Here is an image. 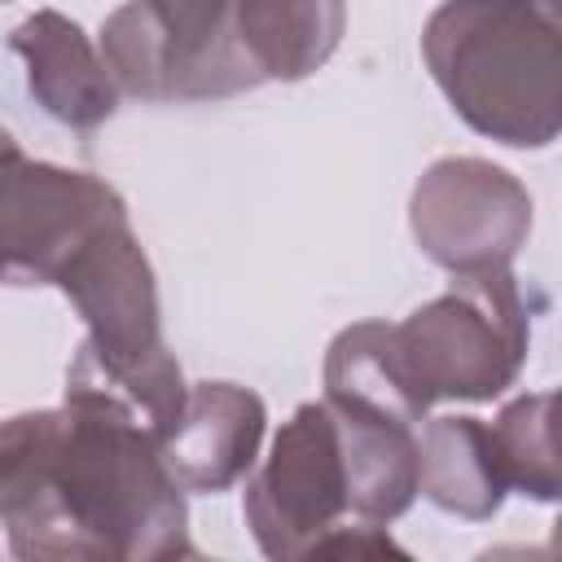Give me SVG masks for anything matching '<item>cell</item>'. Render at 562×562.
Instances as JSON below:
<instances>
[{
	"label": "cell",
	"mask_w": 562,
	"mask_h": 562,
	"mask_svg": "<svg viewBox=\"0 0 562 562\" xmlns=\"http://www.w3.org/2000/svg\"><path fill=\"white\" fill-rule=\"evenodd\" d=\"M531 342V307L509 263L452 272V285L391 325L395 364L426 413L439 400H496L514 386Z\"/></svg>",
	"instance_id": "4"
},
{
	"label": "cell",
	"mask_w": 562,
	"mask_h": 562,
	"mask_svg": "<svg viewBox=\"0 0 562 562\" xmlns=\"http://www.w3.org/2000/svg\"><path fill=\"white\" fill-rule=\"evenodd\" d=\"M505 487L531 501H558V395L536 391L509 400L487 426Z\"/></svg>",
	"instance_id": "15"
},
{
	"label": "cell",
	"mask_w": 562,
	"mask_h": 562,
	"mask_svg": "<svg viewBox=\"0 0 562 562\" xmlns=\"http://www.w3.org/2000/svg\"><path fill=\"white\" fill-rule=\"evenodd\" d=\"M417 492L443 514L483 522L505 501V474L487 422L479 417H430L417 435Z\"/></svg>",
	"instance_id": "13"
},
{
	"label": "cell",
	"mask_w": 562,
	"mask_h": 562,
	"mask_svg": "<svg viewBox=\"0 0 562 562\" xmlns=\"http://www.w3.org/2000/svg\"><path fill=\"white\" fill-rule=\"evenodd\" d=\"M408 224L426 259L448 272L514 263L531 233V193L487 158H439L422 171Z\"/></svg>",
	"instance_id": "8"
},
{
	"label": "cell",
	"mask_w": 562,
	"mask_h": 562,
	"mask_svg": "<svg viewBox=\"0 0 562 562\" xmlns=\"http://www.w3.org/2000/svg\"><path fill=\"white\" fill-rule=\"evenodd\" d=\"M101 57L140 101H220L263 83L237 48L233 0H127L101 26Z\"/></svg>",
	"instance_id": "5"
},
{
	"label": "cell",
	"mask_w": 562,
	"mask_h": 562,
	"mask_svg": "<svg viewBox=\"0 0 562 562\" xmlns=\"http://www.w3.org/2000/svg\"><path fill=\"white\" fill-rule=\"evenodd\" d=\"M0 4H9V0H0Z\"/></svg>",
	"instance_id": "16"
},
{
	"label": "cell",
	"mask_w": 562,
	"mask_h": 562,
	"mask_svg": "<svg viewBox=\"0 0 562 562\" xmlns=\"http://www.w3.org/2000/svg\"><path fill=\"white\" fill-rule=\"evenodd\" d=\"M241 514L255 544L277 562L312 558L316 544L351 518L338 426L325 400L299 404L277 430L268 461L246 483Z\"/></svg>",
	"instance_id": "7"
},
{
	"label": "cell",
	"mask_w": 562,
	"mask_h": 562,
	"mask_svg": "<svg viewBox=\"0 0 562 562\" xmlns=\"http://www.w3.org/2000/svg\"><path fill=\"white\" fill-rule=\"evenodd\" d=\"M123 198L92 171L35 162L0 140V285H53L66 259L110 220Z\"/></svg>",
	"instance_id": "6"
},
{
	"label": "cell",
	"mask_w": 562,
	"mask_h": 562,
	"mask_svg": "<svg viewBox=\"0 0 562 562\" xmlns=\"http://www.w3.org/2000/svg\"><path fill=\"white\" fill-rule=\"evenodd\" d=\"M347 31V0H233V35L259 79L316 75Z\"/></svg>",
	"instance_id": "12"
},
{
	"label": "cell",
	"mask_w": 562,
	"mask_h": 562,
	"mask_svg": "<svg viewBox=\"0 0 562 562\" xmlns=\"http://www.w3.org/2000/svg\"><path fill=\"white\" fill-rule=\"evenodd\" d=\"M0 522L9 553L31 562L193 553L184 487L158 435L79 360H70L57 408L0 422Z\"/></svg>",
	"instance_id": "1"
},
{
	"label": "cell",
	"mask_w": 562,
	"mask_h": 562,
	"mask_svg": "<svg viewBox=\"0 0 562 562\" xmlns=\"http://www.w3.org/2000/svg\"><path fill=\"white\" fill-rule=\"evenodd\" d=\"M9 48L26 66V88L44 114L75 132L101 127L119 110V83L101 48L57 9H40L9 31Z\"/></svg>",
	"instance_id": "10"
},
{
	"label": "cell",
	"mask_w": 562,
	"mask_h": 562,
	"mask_svg": "<svg viewBox=\"0 0 562 562\" xmlns=\"http://www.w3.org/2000/svg\"><path fill=\"white\" fill-rule=\"evenodd\" d=\"M422 57L448 105L487 140L544 149L562 127V0H443Z\"/></svg>",
	"instance_id": "2"
},
{
	"label": "cell",
	"mask_w": 562,
	"mask_h": 562,
	"mask_svg": "<svg viewBox=\"0 0 562 562\" xmlns=\"http://www.w3.org/2000/svg\"><path fill=\"white\" fill-rule=\"evenodd\" d=\"M88 325L79 364L110 382L140 422L162 435L184 404V373L162 342V312L154 268L127 215L101 224L53 281Z\"/></svg>",
	"instance_id": "3"
},
{
	"label": "cell",
	"mask_w": 562,
	"mask_h": 562,
	"mask_svg": "<svg viewBox=\"0 0 562 562\" xmlns=\"http://www.w3.org/2000/svg\"><path fill=\"white\" fill-rule=\"evenodd\" d=\"M325 404L338 426L351 522H395L417 501V426L329 395Z\"/></svg>",
	"instance_id": "11"
},
{
	"label": "cell",
	"mask_w": 562,
	"mask_h": 562,
	"mask_svg": "<svg viewBox=\"0 0 562 562\" xmlns=\"http://www.w3.org/2000/svg\"><path fill=\"white\" fill-rule=\"evenodd\" d=\"M325 395L360 404V408H373V413H386V417L408 422V426L426 422V413L408 395L404 373L395 364V347H391V325L386 321L347 325L329 342V351H325Z\"/></svg>",
	"instance_id": "14"
},
{
	"label": "cell",
	"mask_w": 562,
	"mask_h": 562,
	"mask_svg": "<svg viewBox=\"0 0 562 562\" xmlns=\"http://www.w3.org/2000/svg\"><path fill=\"white\" fill-rule=\"evenodd\" d=\"M268 408L250 386L193 382L180 417L158 435L162 461L184 492H224L250 474Z\"/></svg>",
	"instance_id": "9"
}]
</instances>
